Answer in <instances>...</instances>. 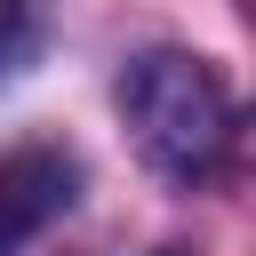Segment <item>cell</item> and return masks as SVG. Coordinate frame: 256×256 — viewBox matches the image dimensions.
Returning <instances> with one entry per match:
<instances>
[{"instance_id": "2", "label": "cell", "mask_w": 256, "mask_h": 256, "mask_svg": "<svg viewBox=\"0 0 256 256\" xmlns=\"http://www.w3.org/2000/svg\"><path fill=\"white\" fill-rule=\"evenodd\" d=\"M80 200V160L48 136L0 152V256H24L64 208Z\"/></svg>"}, {"instance_id": "1", "label": "cell", "mask_w": 256, "mask_h": 256, "mask_svg": "<svg viewBox=\"0 0 256 256\" xmlns=\"http://www.w3.org/2000/svg\"><path fill=\"white\" fill-rule=\"evenodd\" d=\"M120 120H128L136 152L160 176H176V184H208L232 160V144H240L232 88L192 48H144L120 72Z\"/></svg>"}, {"instance_id": "3", "label": "cell", "mask_w": 256, "mask_h": 256, "mask_svg": "<svg viewBox=\"0 0 256 256\" xmlns=\"http://www.w3.org/2000/svg\"><path fill=\"white\" fill-rule=\"evenodd\" d=\"M24 40H32V16H24V0H0V72L24 56Z\"/></svg>"}]
</instances>
